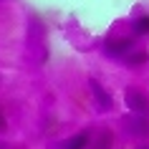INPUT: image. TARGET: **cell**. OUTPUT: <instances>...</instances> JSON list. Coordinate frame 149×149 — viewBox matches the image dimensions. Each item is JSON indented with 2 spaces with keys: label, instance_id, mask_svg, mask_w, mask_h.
Here are the masks:
<instances>
[{
  "label": "cell",
  "instance_id": "6",
  "mask_svg": "<svg viewBox=\"0 0 149 149\" xmlns=\"http://www.w3.org/2000/svg\"><path fill=\"white\" fill-rule=\"evenodd\" d=\"M147 58H149L147 51H136V53L132 51V53L126 56V63H129V66L134 68V66H141V63H147Z\"/></svg>",
  "mask_w": 149,
  "mask_h": 149
},
{
  "label": "cell",
  "instance_id": "9",
  "mask_svg": "<svg viewBox=\"0 0 149 149\" xmlns=\"http://www.w3.org/2000/svg\"><path fill=\"white\" fill-rule=\"evenodd\" d=\"M0 149H8V147H5V144H0Z\"/></svg>",
  "mask_w": 149,
  "mask_h": 149
},
{
  "label": "cell",
  "instance_id": "7",
  "mask_svg": "<svg viewBox=\"0 0 149 149\" xmlns=\"http://www.w3.org/2000/svg\"><path fill=\"white\" fill-rule=\"evenodd\" d=\"M134 33L136 36H147L149 33V15H141L136 23H134Z\"/></svg>",
  "mask_w": 149,
  "mask_h": 149
},
{
  "label": "cell",
  "instance_id": "5",
  "mask_svg": "<svg viewBox=\"0 0 149 149\" xmlns=\"http://www.w3.org/2000/svg\"><path fill=\"white\" fill-rule=\"evenodd\" d=\"M126 132L134 134V136H147L149 134V119L141 116V114H136L132 121H126Z\"/></svg>",
  "mask_w": 149,
  "mask_h": 149
},
{
  "label": "cell",
  "instance_id": "4",
  "mask_svg": "<svg viewBox=\"0 0 149 149\" xmlns=\"http://www.w3.org/2000/svg\"><path fill=\"white\" fill-rule=\"evenodd\" d=\"M88 139H91V134L81 132V134H73V136H68V139H63L56 149H86L88 147Z\"/></svg>",
  "mask_w": 149,
  "mask_h": 149
},
{
  "label": "cell",
  "instance_id": "3",
  "mask_svg": "<svg viewBox=\"0 0 149 149\" xmlns=\"http://www.w3.org/2000/svg\"><path fill=\"white\" fill-rule=\"evenodd\" d=\"M126 51H134V38H116V40H106V56H111V58H121Z\"/></svg>",
  "mask_w": 149,
  "mask_h": 149
},
{
  "label": "cell",
  "instance_id": "1",
  "mask_svg": "<svg viewBox=\"0 0 149 149\" xmlns=\"http://www.w3.org/2000/svg\"><path fill=\"white\" fill-rule=\"evenodd\" d=\"M126 106L134 111V114H141V116H147L149 114V99H147V94H141L139 88H126Z\"/></svg>",
  "mask_w": 149,
  "mask_h": 149
},
{
  "label": "cell",
  "instance_id": "8",
  "mask_svg": "<svg viewBox=\"0 0 149 149\" xmlns=\"http://www.w3.org/2000/svg\"><path fill=\"white\" fill-rule=\"evenodd\" d=\"M3 129H5V119L0 116V132H3Z\"/></svg>",
  "mask_w": 149,
  "mask_h": 149
},
{
  "label": "cell",
  "instance_id": "2",
  "mask_svg": "<svg viewBox=\"0 0 149 149\" xmlns=\"http://www.w3.org/2000/svg\"><path fill=\"white\" fill-rule=\"evenodd\" d=\"M88 88H91V94H94V99H96V106H99V111H109L111 106H114V99H111V94H109V91H106V88H104L96 79L88 81Z\"/></svg>",
  "mask_w": 149,
  "mask_h": 149
}]
</instances>
